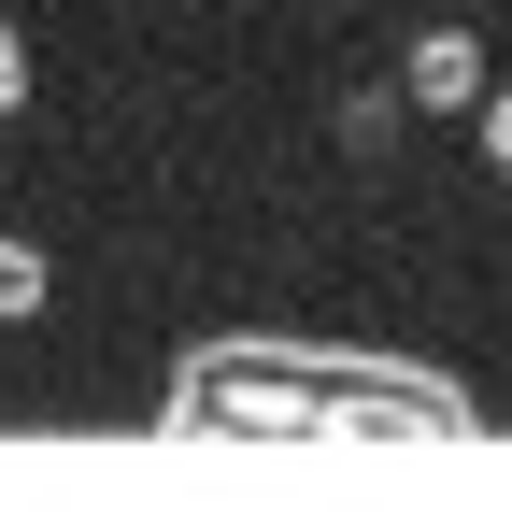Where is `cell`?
I'll return each mask as SVG.
<instances>
[{"label": "cell", "instance_id": "cell-1", "mask_svg": "<svg viewBox=\"0 0 512 512\" xmlns=\"http://www.w3.org/2000/svg\"><path fill=\"white\" fill-rule=\"evenodd\" d=\"M470 86H484V57H470V29H427V43H413V100H427V114H456Z\"/></svg>", "mask_w": 512, "mask_h": 512}, {"label": "cell", "instance_id": "cell-2", "mask_svg": "<svg viewBox=\"0 0 512 512\" xmlns=\"http://www.w3.org/2000/svg\"><path fill=\"white\" fill-rule=\"evenodd\" d=\"M43 299V256H15V242H0V313H29Z\"/></svg>", "mask_w": 512, "mask_h": 512}]
</instances>
